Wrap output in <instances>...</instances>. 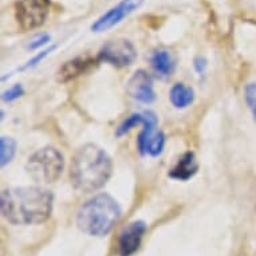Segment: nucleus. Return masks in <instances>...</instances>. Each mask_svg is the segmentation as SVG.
Returning a JSON list of instances; mask_svg holds the SVG:
<instances>
[{"label":"nucleus","instance_id":"6ab92c4d","mask_svg":"<svg viewBox=\"0 0 256 256\" xmlns=\"http://www.w3.org/2000/svg\"><path fill=\"white\" fill-rule=\"evenodd\" d=\"M51 40V36L48 34H42V35H38L34 40H31L28 44V48L30 50H36V48H40L42 46L47 44V43Z\"/></svg>","mask_w":256,"mask_h":256},{"label":"nucleus","instance_id":"dca6fc26","mask_svg":"<svg viewBox=\"0 0 256 256\" xmlns=\"http://www.w3.org/2000/svg\"><path fill=\"white\" fill-rule=\"evenodd\" d=\"M145 113L142 114H132L130 117H128L125 121L122 122V125L118 128L117 136H124L125 133H128L129 130H132L133 128H136L137 125H142L145 122Z\"/></svg>","mask_w":256,"mask_h":256},{"label":"nucleus","instance_id":"9b49d317","mask_svg":"<svg viewBox=\"0 0 256 256\" xmlns=\"http://www.w3.org/2000/svg\"><path fill=\"white\" fill-rule=\"evenodd\" d=\"M96 63V60L88 56H78L72 60H68L60 66V68L56 72V80L59 82H68V80H74L80 74H84V72H88V68H92V64Z\"/></svg>","mask_w":256,"mask_h":256},{"label":"nucleus","instance_id":"7ed1b4c3","mask_svg":"<svg viewBox=\"0 0 256 256\" xmlns=\"http://www.w3.org/2000/svg\"><path fill=\"white\" fill-rule=\"evenodd\" d=\"M121 218V208L112 196L101 194L80 206L76 224L82 232L90 236L108 235Z\"/></svg>","mask_w":256,"mask_h":256},{"label":"nucleus","instance_id":"423d86ee","mask_svg":"<svg viewBox=\"0 0 256 256\" xmlns=\"http://www.w3.org/2000/svg\"><path fill=\"white\" fill-rule=\"evenodd\" d=\"M137 58L134 44L128 39H114L105 43L98 52L97 60L109 63L116 68L130 66Z\"/></svg>","mask_w":256,"mask_h":256},{"label":"nucleus","instance_id":"4468645a","mask_svg":"<svg viewBox=\"0 0 256 256\" xmlns=\"http://www.w3.org/2000/svg\"><path fill=\"white\" fill-rule=\"evenodd\" d=\"M169 98L172 105L177 109H184L188 108L194 100V88H190L189 86L184 84H176L170 88L169 92Z\"/></svg>","mask_w":256,"mask_h":256},{"label":"nucleus","instance_id":"39448f33","mask_svg":"<svg viewBox=\"0 0 256 256\" xmlns=\"http://www.w3.org/2000/svg\"><path fill=\"white\" fill-rule=\"evenodd\" d=\"M51 11V0H16L15 18L23 31L39 28Z\"/></svg>","mask_w":256,"mask_h":256},{"label":"nucleus","instance_id":"9d476101","mask_svg":"<svg viewBox=\"0 0 256 256\" xmlns=\"http://www.w3.org/2000/svg\"><path fill=\"white\" fill-rule=\"evenodd\" d=\"M128 92L133 100L142 104H152L156 100L153 90V80L150 76L144 70H138L133 74L128 82Z\"/></svg>","mask_w":256,"mask_h":256},{"label":"nucleus","instance_id":"ddd939ff","mask_svg":"<svg viewBox=\"0 0 256 256\" xmlns=\"http://www.w3.org/2000/svg\"><path fill=\"white\" fill-rule=\"evenodd\" d=\"M150 64L158 76H168L173 72V59L169 54V51L158 48L150 54Z\"/></svg>","mask_w":256,"mask_h":256},{"label":"nucleus","instance_id":"6e6552de","mask_svg":"<svg viewBox=\"0 0 256 256\" xmlns=\"http://www.w3.org/2000/svg\"><path fill=\"white\" fill-rule=\"evenodd\" d=\"M144 0H122L117 6L105 12L102 16H100L97 20L92 24V30L94 32H104L106 30L112 28L118 23H121L125 18H128L136 10L140 8Z\"/></svg>","mask_w":256,"mask_h":256},{"label":"nucleus","instance_id":"f3484780","mask_svg":"<svg viewBox=\"0 0 256 256\" xmlns=\"http://www.w3.org/2000/svg\"><path fill=\"white\" fill-rule=\"evenodd\" d=\"M244 98L247 102L248 109L251 110L252 117L256 122V82L248 84L246 86V92H244Z\"/></svg>","mask_w":256,"mask_h":256},{"label":"nucleus","instance_id":"1a4fd4ad","mask_svg":"<svg viewBox=\"0 0 256 256\" xmlns=\"http://www.w3.org/2000/svg\"><path fill=\"white\" fill-rule=\"evenodd\" d=\"M146 231V224L144 222H133L124 231L118 239V252L121 256L133 255L141 246L144 234Z\"/></svg>","mask_w":256,"mask_h":256},{"label":"nucleus","instance_id":"2eb2a0df","mask_svg":"<svg viewBox=\"0 0 256 256\" xmlns=\"http://www.w3.org/2000/svg\"><path fill=\"white\" fill-rule=\"evenodd\" d=\"M0 158H2V166H6V165L11 162L14 158V156L16 153V141L12 140L11 137H2L0 140Z\"/></svg>","mask_w":256,"mask_h":256},{"label":"nucleus","instance_id":"f8f14e48","mask_svg":"<svg viewBox=\"0 0 256 256\" xmlns=\"http://www.w3.org/2000/svg\"><path fill=\"white\" fill-rule=\"evenodd\" d=\"M198 169V164L196 161V157L192 152H186L181 156L177 164L173 166V169L169 173V177L173 180L186 181L196 174Z\"/></svg>","mask_w":256,"mask_h":256},{"label":"nucleus","instance_id":"20e7f679","mask_svg":"<svg viewBox=\"0 0 256 256\" xmlns=\"http://www.w3.org/2000/svg\"><path fill=\"white\" fill-rule=\"evenodd\" d=\"M64 160L62 153L55 148L46 146L35 152L26 164L30 177L39 184L54 182L62 174Z\"/></svg>","mask_w":256,"mask_h":256},{"label":"nucleus","instance_id":"a211bd4d","mask_svg":"<svg viewBox=\"0 0 256 256\" xmlns=\"http://www.w3.org/2000/svg\"><path fill=\"white\" fill-rule=\"evenodd\" d=\"M23 94V88H22L20 84H15L14 88H8L7 92H3V101L10 102L14 101V100H16Z\"/></svg>","mask_w":256,"mask_h":256},{"label":"nucleus","instance_id":"aec40b11","mask_svg":"<svg viewBox=\"0 0 256 256\" xmlns=\"http://www.w3.org/2000/svg\"><path fill=\"white\" fill-rule=\"evenodd\" d=\"M54 48H55V46L48 47V48H47V50H43L42 52H40V54L36 55V56H35L34 59H31V60H28V62H27V64H26V66H24V68H32V66H35V64H38V63L40 62V60H42V59L44 58V56H46V55L48 54V52H50V51L54 50Z\"/></svg>","mask_w":256,"mask_h":256},{"label":"nucleus","instance_id":"0eeeda50","mask_svg":"<svg viewBox=\"0 0 256 256\" xmlns=\"http://www.w3.org/2000/svg\"><path fill=\"white\" fill-rule=\"evenodd\" d=\"M146 117L144 122V129L140 133L138 141V150L142 154H150V156H158L165 145V136L164 133L156 130L157 126V118L153 113L146 112Z\"/></svg>","mask_w":256,"mask_h":256},{"label":"nucleus","instance_id":"f03ea898","mask_svg":"<svg viewBox=\"0 0 256 256\" xmlns=\"http://www.w3.org/2000/svg\"><path fill=\"white\" fill-rule=\"evenodd\" d=\"M113 164L105 150L88 144L78 149L70 166L72 184L82 192H94L102 188L112 176Z\"/></svg>","mask_w":256,"mask_h":256},{"label":"nucleus","instance_id":"f257e3e1","mask_svg":"<svg viewBox=\"0 0 256 256\" xmlns=\"http://www.w3.org/2000/svg\"><path fill=\"white\" fill-rule=\"evenodd\" d=\"M52 194L39 186H22L2 192V214L16 226L40 224L52 212Z\"/></svg>","mask_w":256,"mask_h":256}]
</instances>
